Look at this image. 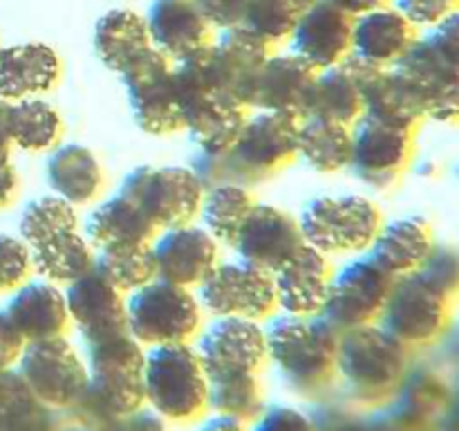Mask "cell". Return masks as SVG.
Listing matches in <instances>:
<instances>
[{
    "label": "cell",
    "mask_w": 459,
    "mask_h": 431,
    "mask_svg": "<svg viewBox=\"0 0 459 431\" xmlns=\"http://www.w3.org/2000/svg\"><path fill=\"white\" fill-rule=\"evenodd\" d=\"M299 119L260 112L249 117L236 142L224 151H200L191 171L204 189L220 184H254L269 180L299 155Z\"/></svg>",
    "instance_id": "obj_1"
},
{
    "label": "cell",
    "mask_w": 459,
    "mask_h": 431,
    "mask_svg": "<svg viewBox=\"0 0 459 431\" xmlns=\"http://www.w3.org/2000/svg\"><path fill=\"white\" fill-rule=\"evenodd\" d=\"M267 357L294 393L307 400L336 389V355L341 332L318 317L273 319L264 330Z\"/></svg>",
    "instance_id": "obj_2"
},
{
    "label": "cell",
    "mask_w": 459,
    "mask_h": 431,
    "mask_svg": "<svg viewBox=\"0 0 459 431\" xmlns=\"http://www.w3.org/2000/svg\"><path fill=\"white\" fill-rule=\"evenodd\" d=\"M411 368V348L379 323L341 332L336 380L363 409L388 404Z\"/></svg>",
    "instance_id": "obj_3"
},
{
    "label": "cell",
    "mask_w": 459,
    "mask_h": 431,
    "mask_svg": "<svg viewBox=\"0 0 459 431\" xmlns=\"http://www.w3.org/2000/svg\"><path fill=\"white\" fill-rule=\"evenodd\" d=\"M143 393L151 411L173 425L209 413V377L193 344L152 346L143 364Z\"/></svg>",
    "instance_id": "obj_4"
},
{
    "label": "cell",
    "mask_w": 459,
    "mask_h": 431,
    "mask_svg": "<svg viewBox=\"0 0 459 431\" xmlns=\"http://www.w3.org/2000/svg\"><path fill=\"white\" fill-rule=\"evenodd\" d=\"M126 312H128V332L148 348L166 344H191L200 335L202 310L197 296H193L188 287L161 278L130 292Z\"/></svg>",
    "instance_id": "obj_5"
},
{
    "label": "cell",
    "mask_w": 459,
    "mask_h": 431,
    "mask_svg": "<svg viewBox=\"0 0 459 431\" xmlns=\"http://www.w3.org/2000/svg\"><path fill=\"white\" fill-rule=\"evenodd\" d=\"M299 223L309 247L323 254H348L372 247L381 214L363 196H323L305 207Z\"/></svg>",
    "instance_id": "obj_6"
},
{
    "label": "cell",
    "mask_w": 459,
    "mask_h": 431,
    "mask_svg": "<svg viewBox=\"0 0 459 431\" xmlns=\"http://www.w3.org/2000/svg\"><path fill=\"white\" fill-rule=\"evenodd\" d=\"M206 189L186 166H139L121 182L119 193L130 198L157 229L188 224L200 214Z\"/></svg>",
    "instance_id": "obj_7"
},
{
    "label": "cell",
    "mask_w": 459,
    "mask_h": 431,
    "mask_svg": "<svg viewBox=\"0 0 459 431\" xmlns=\"http://www.w3.org/2000/svg\"><path fill=\"white\" fill-rule=\"evenodd\" d=\"M451 317L453 301L415 272L394 278L379 326L412 350L442 339L451 328Z\"/></svg>",
    "instance_id": "obj_8"
},
{
    "label": "cell",
    "mask_w": 459,
    "mask_h": 431,
    "mask_svg": "<svg viewBox=\"0 0 459 431\" xmlns=\"http://www.w3.org/2000/svg\"><path fill=\"white\" fill-rule=\"evenodd\" d=\"M25 389L54 411H70L88 384V366L65 337L25 344L18 359Z\"/></svg>",
    "instance_id": "obj_9"
},
{
    "label": "cell",
    "mask_w": 459,
    "mask_h": 431,
    "mask_svg": "<svg viewBox=\"0 0 459 431\" xmlns=\"http://www.w3.org/2000/svg\"><path fill=\"white\" fill-rule=\"evenodd\" d=\"M134 119L143 133L170 135L184 128L182 108L173 85V61L148 48L119 70Z\"/></svg>",
    "instance_id": "obj_10"
},
{
    "label": "cell",
    "mask_w": 459,
    "mask_h": 431,
    "mask_svg": "<svg viewBox=\"0 0 459 431\" xmlns=\"http://www.w3.org/2000/svg\"><path fill=\"white\" fill-rule=\"evenodd\" d=\"M202 308L213 317H236L264 321L278 308L273 274L247 260L218 263L200 287Z\"/></svg>",
    "instance_id": "obj_11"
},
{
    "label": "cell",
    "mask_w": 459,
    "mask_h": 431,
    "mask_svg": "<svg viewBox=\"0 0 459 431\" xmlns=\"http://www.w3.org/2000/svg\"><path fill=\"white\" fill-rule=\"evenodd\" d=\"M393 283L394 277L372 256L352 260L339 274H332L321 317L339 332L377 323Z\"/></svg>",
    "instance_id": "obj_12"
},
{
    "label": "cell",
    "mask_w": 459,
    "mask_h": 431,
    "mask_svg": "<svg viewBox=\"0 0 459 431\" xmlns=\"http://www.w3.org/2000/svg\"><path fill=\"white\" fill-rule=\"evenodd\" d=\"M206 377L258 375L267 362V335L258 321L236 317L215 319L195 344Z\"/></svg>",
    "instance_id": "obj_13"
},
{
    "label": "cell",
    "mask_w": 459,
    "mask_h": 431,
    "mask_svg": "<svg viewBox=\"0 0 459 431\" xmlns=\"http://www.w3.org/2000/svg\"><path fill=\"white\" fill-rule=\"evenodd\" d=\"M412 151L415 130L394 128L361 117L352 130V153L348 166L368 187L388 189L408 169Z\"/></svg>",
    "instance_id": "obj_14"
},
{
    "label": "cell",
    "mask_w": 459,
    "mask_h": 431,
    "mask_svg": "<svg viewBox=\"0 0 459 431\" xmlns=\"http://www.w3.org/2000/svg\"><path fill=\"white\" fill-rule=\"evenodd\" d=\"M272 57V48L245 27L224 31L206 52L211 81L222 99L236 106L251 108L255 84L264 63Z\"/></svg>",
    "instance_id": "obj_15"
},
{
    "label": "cell",
    "mask_w": 459,
    "mask_h": 431,
    "mask_svg": "<svg viewBox=\"0 0 459 431\" xmlns=\"http://www.w3.org/2000/svg\"><path fill=\"white\" fill-rule=\"evenodd\" d=\"M307 245L300 223L287 211L273 205L255 202L251 214L242 223L233 247L240 260L267 272H278Z\"/></svg>",
    "instance_id": "obj_16"
},
{
    "label": "cell",
    "mask_w": 459,
    "mask_h": 431,
    "mask_svg": "<svg viewBox=\"0 0 459 431\" xmlns=\"http://www.w3.org/2000/svg\"><path fill=\"white\" fill-rule=\"evenodd\" d=\"M394 70L412 85L429 119L459 124V67L444 61L429 39H417Z\"/></svg>",
    "instance_id": "obj_17"
},
{
    "label": "cell",
    "mask_w": 459,
    "mask_h": 431,
    "mask_svg": "<svg viewBox=\"0 0 459 431\" xmlns=\"http://www.w3.org/2000/svg\"><path fill=\"white\" fill-rule=\"evenodd\" d=\"M65 303L70 321L79 328L85 346L128 332L124 292L117 290L97 269H90L85 277L67 286Z\"/></svg>",
    "instance_id": "obj_18"
},
{
    "label": "cell",
    "mask_w": 459,
    "mask_h": 431,
    "mask_svg": "<svg viewBox=\"0 0 459 431\" xmlns=\"http://www.w3.org/2000/svg\"><path fill=\"white\" fill-rule=\"evenodd\" d=\"M151 250L155 277L182 287H200L218 265V241L193 224L166 229Z\"/></svg>",
    "instance_id": "obj_19"
},
{
    "label": "cell",
    "mask_w": 459,
    "mask_h": 431,
    "mask_svg": "<svg viewBox=\"0 0 459 431\" xmlns=\"http://www.w3.org/2000/svg\"><path fill=\"white\" fill-rule=\"evenodd\" d=\"M354 18L330 0H316L291 31L294 54L316 72L341 66L352 57Z\"/></svg>",
    "instance_id": "obj_20"
},
{
    "label": "cell",
    "mask_w": 459,
    "mask_h": 431,
    "mask_svg": "<svg viewBox=\"0 0 459 431\" xmlns=\"http://www.w3.org/2000/svg\"><path fill=\"white\" fill-rule=\"evenodd\" d=\"M152 48L179 63L204 52L215 43L213 25L197 0H155L146 18Z\"/></svg>",
    "instance_id": "obj_21"
},
{
    "label": "cell",
    "mask_w": 459,
    "mask_h": 431,
    "mask_svg": "<svg viewBox=\"0 0 459 431\" xmlns=\"http://www.w3.org/2000/svg\"><path fill=\"white\" fill-rule=\"evenodd\" d=\"M453 398V384L430 366H412L403 375L393 398L388 400V416L399 431H433L442 420Z\"/></svg>",
    "instance_id": "obj_22"
},
{
    "label": "cell",
    "mask_w": 459,
    "mask_h": 431,
    "mask_svg": "<svg viewBox=\"0 0 459 431\" xmlns=\"http://www.w3.org/2000/svg\"><path fill=\"white\" fill-rule=\"evenodd\" d=\"M318 72L296 54H278L264 63L260 79L255 84L251 108L263 112L305 119Z\"/></svg>",
    "instance_id": "obj_23"
},
{
    "label": "cell",
    "mask_w": 459,
    "mask_h": 431,
    "mask_svg": "<svg viewBox=\"0 0 459 431\" xmlns=\"http://www.w3.org/2000/svg\"><path fill=\"white\" fill-rule=\"evenodd\" d=\"M330 283L332 268L327 256L305 245L290 263L273 272L278 308L291 317H318L325 308Z\"/></svg>",
    "instance_id": "obj_24"
},
{
    "label": "cell",
    "mask_w": 459,
    "mask_h": 431,
    "mask_svg": "<svg viewBox=\"0 0 459 431\" xmlns=\"http://www.w3.org/2000/svg\"><path fill=\"white\" fill-rule=\"evenodd\" d=\"M375 70L377 66L350 57L341 66L318 72L309 97L307 117L352 128L363 117V85Z\"/></svg>",
    "instance_id": "obj_25"
},
{
    "label": "cell",
    "mask_w": 459,
    "mask_h": 431,
    "mask_svg": "<svg viewBox=\"0 0 459 431\" xmlns=\"http://www.w3.org/2000/svg\"><path fill=\"white\" fill-rule=\"evenodd\" d=\"M417 39V27L388 4L354 18L352 57L377 67H394Z\"/></svg>",
    "instance_id": "obj_26"
},
{
    "label": "cell",
    "mask_w": 459,
    "mask_h": 431,
    "mask_svg": "<svg viewBox=\"0 0 459 431\" xmlns=\"http://www.w3.org/2000/svg\"><path fill=\"white\" fill-rule=\"evenodd\" d=\"M58 79L61 58L49 45L25 43L0 49V99H31L49 92Z\"/></svg>",
    "instance_id": "obj_27"
},
{
    "label": "cell",
    "mask_w": 459,
    "mask_h": 431,
    "mask_svg": "<svg viewBox=\"0 0 459 431\" xmlns=\"http://www.w3.org/2000/svg\"><path fill=\"white\" fill-rule=\"evenodd\" d=\"M7 317L27 344L65 337L70 326L65 295L49 281H34L18 287L16 296L9 301Z\"/></svg>",
    "instance_id": "obj_28"
},
{
    "label": "cell",
    "mask_w": 459,
    "mask_h": 431,
    "mask_svg": "<svg viewBox=\"0 0 459 431\" xmlns=\"http://www.w3.org/2000/svg\"><path fill=\"white\" fill-rule=\"evenodd\" d=\"M363 117L415 130L426 119V112L412 85L394 67H377L363 85Z\"/></svg>",
    "instance_id": "obj_29"
},
{
    "label": "cell",
    "mask_w": 459,
    "mask_h": 431,
    "mask_svg": "<svg viewBox=\"0 0 459 431\" xmlns=\"http://www.w3.org/2000/svg\"><path fill=\"white\" fill-rule=\"evenodd\" d=\"M435 247L433 232L421 218H399L379 229L370 247V256L390 274L408 277L415 274Z\"/></svg>",
    "instance_id": "obj_30"
},
{
    "label": "cell",
    "mask_w": 459,
    "mask_h": 431,
    "mask_svg": "<svg viewBox=\"0 0 459 431\" xmlns=\"http://www.w3.org/2000/svg\"><path fill=\"white\" fill-rule=\"evenodd\" d=\"M88 236L97 250L151 245L157 236V227L130 198L117 193L92 211L88 220Z\"/></svg>",
    "instance_id": "obj_31"
},
{
    "label": "cell",
    "mask_w": 459,
    "mask_h": 431,
    "mask_svg": "<svg viewBox=\"0 0 459 431\" xmlns=\"http://www.w3.org/2000/svg\"><path fill=\"white\" fill-rule=\"evenodd\" d=\"M48 182L72 207L88 205L103 189V169L81 144H63L48 160Z\"/></svg>",
    "instance_id": "obj_32"
},
{
    "label": "cell",
    "mask_w": 459,
    "mask_h": 431,
    "mask_svg": "<svg viewBox=\"0 0 459 431\" xmlns=\"http://www.w3.org/2000/svg\"><path fill=\"white\" fill-rule=\"evenodd\" d=\"M94 48L108 67L119 72L137 54L152 48L146 18L130 9H112L103 13L94 30Z\"/></svg>",
    "instance_id": "obj_33"
},
{
    "label": "cell",
    "mask_w": 459,
    "mask_h": 431,
    "mask_svg": "<svg viewBox=\"0 0 459 431\" xmlns=\"http://www.w3.org/2000/svg\"><path fill=\"white\" fill-rule=\"evenodd\" d=\"M249 108L236 106L227 99H209L184 110V128L200 151H224L240 135L249 119Z\"/></svg>",
    "instance_id": "obj_34"
},
{
    "label": "cell",
    "mask_w": 459,
    "mask_h": 431,
    "mask_svg": "<svg viewBox=\"0 0 459 431\" xmlns=\"http://www.w3.org/2000/svg\"><path fill=\"white\" fill-rule=\"evenodd\" d=\"M352 128L305 117L299 124V155L318 173H334L350 164Z\"/></svg>",
    "instance_id": "obj_35"
},
{
    "label": "cell",
    "mask_w": 459,
    "mask_h": 431,
    "mask_svg": "<svg viewBox=\"0 0 459 431\" xmlns=\"http://www.w3.org/2000/svg\"><path fill=\"white\" fill-rule=\"evenodd\" d=\"M31 250V263L49 283L70 286L94 269L97 254L79 232H63Z\"/></svg>",
    "instance_id": "obj_36"
},
{
    "label": "cell",
    "mask_w": 459,
    "mask_h": 431,
    "mask_svg": "<svg viewBox=\"0 0 459 431\" xmlns=\"http://www.w3.org/2000/svg\"><path fill=\"white\" fill-rule=\"evenodd\" d=\"M254 205L249 189L240 184H220V187L206 189L200 207L204 229L218 242L233 245Z\"/></svg>",
    "instance_id": "obj_37"
},
{
    "label": "cell",
    "mask_w": 459,
    "mask_h": 431,
    "mask_svg": "<svg viewBox=\"0 0 459 431\" xmlns=\"http://www.w3.org/2000/svg\"><path fill=\"white\" fill-rule=\"evenodd\" d=\"M61 130L63 124L58 112L40 99H22L9 106V142L25 151H45V148L56 146Z\"/></svg>",
    "instance_id": "obj_38"
},
{
    "label": "cell",
    "mask_w": 459,
    "mask_h": 431,
    "mask_svg": "<svg viewBox=\"0 0 459 431\" xmlns=\"http://www.w3.org/2000/svg\"><path fill=\"white\" fill-rule=\"evenodd\" d=\"M264 407L263 382L254 373L209 377V413L251 422Z\"/></svg>",
    "instance_id": "obj_39"
},
{
    "label": "cell",
    "mask_w": 459,
    "mask_h": 431,
    "mask_svg": "<svg viewBox=\"0 0 459 431\" xmlns=\"http://www.w3.org/2000/svg\"><path fill=\"white\" fill-rule=\"evenodd\" d=\"M94 269L119 292H134L155 281V260L151 245H126L99 250Z\"/></svg>",
    "instance_id": "obj_40"
},
{
    "label": "cell",
    "mask_w": 459,
    "mask_h": 431,
    "mask_svg": "<svg viewBox=\"0 0 459 431\" xmlns=\"http://www.w3.org/2000/svg\"><path fill=\"white\" fill-rule=\"evenodd\" d=\"M316 0H251L242 27L273 49V45L291 39L300 18Z\"/></svg>",
    "instance_id": "obj_41"
},
{
    "label": "cell",
    "mask_w": 459,
    "mask_h": 431,
    "mask_svg": "<svg viewBox=\"0 0 459 431\" xmlns=\"http://www.w3.org/2000/svg\"><path fill=\"white\" fill-rule=\"evenodd\" d=\"M85 366L90 375L143 377L146 350L130 332L108 337L85 346Z\"/></svg>",
    "instance_id": "obj_42"
},
{
    "label": "cell",
    "mask_w": 459,
    "mask_h": 431,
    "mask_svg": "<svg viewBox=\"0 0 459 431\" xmlns=\"http://www.w3.org/2000/svg\"><path fill=\"white\" fill-rule=\"evenodd\" d=\"M63 232H76V211L63 198H39L22 214L21 233L30 247L40 245Z\"/></svg>",
    "instance_id": "obj_43"
},
{
    "label": "cell",
    "mask_w": 459,
    "mask_h": 431,
    "mask_svg": "<svg viewBox=\"0 0 459 431\" xmlns=\"http://www.w3.org/2000/svg\"><path fill=\"white\" fill-rule=\"evenodd\" d=\"M0 431H61V420L58 411L22 389L0 407Z\"/></svg>",
    "instance_id": "obj_44"
},
{
    "label": "cell",
    "mask_w": 459,
    "mask_h": 431,
    "mask_svg": "<svg viewBox=\"0 0 459 431\" xmlns=\"http://www.w3.org/2000/svg\"><path fill=\"white\" fill-rule=\"evenodd\" d=\"M429 286H433L439 295L448 301L459 299V250L448 245H435L421 268L417 269Z\"/></svg>",
    "instance_id": "obj_45"
},
{
    "label": "cell",
    "mask_w": 459,
    "mask_h": 431,
    "mask_svg": "<svg viewBox=\"0 0 459 431\" xmlns=\"http://www.w3.org/2000/svg\"><path fill=\"white\" fill-rule=\"evenodd\" d=\"M34 268L30 245L12 236H0V290H13L25 283Z\"/></svg>",
    "instance_id": "obj_46"
},
{
    "label": "cell",
    "mask_w": 459,
    "mask_h": 431,
    "mask_svg": "<svg viewBox=\"0 0 459 431\" xmlns=\"http://www.w3.org/2000/svg\"><path fill=\"white\" fill-rule=\"evenodd\" d=\"M251 431H318L314 425L312 416L307 411L290 407V404H273L264 407L249 422Z\"/></svg>",
    "instance_id": "obj_47"
},
{
    "label": "cell",
    "mask_w": 459,
    "mask_h": 431,
    "mask_svg": "<svg viewBox=\"0 0 459 431\" xmlns=\"http://www.w3.org/2000/svg\"><path fill=\"white\" fill-rule=\"evenodd\" d=\"M397 9L415 27H435L459 9V0H397Z\"/></svg>",
    "instance_id": "obj_48"
},
{
    "label": "cell",
    "mask_w": 459,
    "mask_h": 431,
    "mask_svg": "<svg viewBox=\"0 0 459 431\" xmlns=\"http://www.w3.org/2000/svg\"><path fill=\"white\" fill-rule=\"evenodd\" d=\"M251 0H197L202 13L213 27L233 30L245 22Z\"/></svg>",
    "instance_id": "obj_49"
},
{
    "label": "cell",
    "mask_w": 459,
    "mask_h": 431,
    "mask_svg": "<svg viewBox=\"0 0 459 431\" xmlns=\"http://www.w3.org/2000/svg\"><path fill=\"white\" fill-rule=\"evenodd\" d=\"M426 39L444 61L459 67V9L448 18H444L439 25H435L430 36H426Z\"/></svg>",
    "instance_id": "obj_50"
},
{
    "label": "cell",
    "mask_w": 459,
    "mask_h": 431,
    "mask_svg": "<svg viewBox=\"0 0 459 431\" xmlns=\"http://www.w3.org/2000/svg\"><path fill=\"white\" fill-rule=\"evenodd\" d=\"M25 344L27 341L22 339L18 328L7 317V312H0V371H7L12 364L21 359Z\"/></svg>",
    "instance_id": "obj_51"
},
{
    "label": "cell",
    "mask_w": 459,
    "mask_h": 431,
    "mask_svg": "<svg viewBox=\"0 0 459 431\" xmlns=\"http://www.w3.org/2000/svg\"><path fill=\"white\" fill-rule=\"evenodd\" d=\"M103 431H166V420H161L151 409H139L133 416H126L112 425L103 427Z\"/></svg>",
    "instance_id": "obj_52"
},
{
    "label": "cell",
    "mask_w": 459,
    "mask_h": 431,
    "mask_svg": "<svg viewBox=\"0 0 459 431\" xmlns=\"http://www.w3.org/2000/svg\"><path fill=\"white\" fill-rule=\"evenodd\" d=\"M195 431H251V429H249V422L222 416V413H211V416L202 418L200 427H197Z\"/></svg>",
    "instance_id": "obj_53"
},
{
    "label": "cell",
    "mask_w": 459,
    "mask_h": 431,
    "mask_svg": "<svg viewBox=\"0 0 459 431\" xmlns=\"http://www.w3.org/2000/svg\"><path fill=\"white\" fill-rule=\"evenodd\" d=\"M330 3H334L339 9H343L348 16L359 18L366 16V13L370 12H377V9L381 7H388L390 0H330Z\"/></svg>",
    "instance_id": "obj_54"
},
{
    "label": "cell",
    "mask_w": 459,
    "mask_h": 431,
    "mask_svg": "<svg viewBox=\"0 0 459 431\" xmlns=\"http://www.w3.org/2000/svg\"><path fill=\"white\" fill-rule=\"evenodd\" d=\"M439 431H459V391L453 389V398L444 411L442 420L437 425Z\"/></svg>",
    "instance_id": "obj_55"
},
{
    "label": "cell",
    "mask_w": 459,
    "mask_h": 431,
    "mask_svg": "<svg viewBox=\"0 0 459 431\" xmlns=\"http://www.w3.org/2000/svg\"><path fill=\"white\" fill-rule=\"evenodd\" d=\"M444 337H446L448 350H451L453 359H457L459 362V326L455 328V330H453V328H448V332Z\"/></svg>",
    "instance_id": "obj_56"
}]
</instances>
